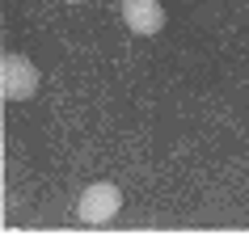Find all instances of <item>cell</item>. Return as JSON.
Returning a JSON list of instances; mask_svg holds the SVG:
<instances>
[{
	"label": "cell",
	"mask_w": 249,
	"mask_h": 236,
	"mask_svg": "<svg viewBox=\"0 0 249 236\" xmlns=\"http://www.w3.org/2000/svg\"><path fill=\"white\" fill-rule=\"evenodd\" d=\"M118 211H123V190H118V185H110V182L85 185V194H80V202H76V215H80L85 223H93V228L110 223Z\"/></svg>",
	"instance_id": "1"
},
{
	"label": "cell",
	"mask_w": 249,
	"mask_h": 236,
	"mask_svg": "<svg viewBox=\"0 0 249 236\" xmlns=\"http://www.w3.org/2000/svg\"><path fill=\"white\" fill-rule=\"evenodd\" d=\"M0 93L9 97V101H26L38 93V67L30 64L26 55H4L0 59Z\"/></svg>",
	"instance_id": "2"
},
{
	"label": "cell",
	"mask_w": 249,
	"mask_h": 236,
	"mask_svg": "<svg viewBox=\"0 0 249 236\" xmlns=\"http://www.w3.org/2000/svg\"><path fill=\"white\" fill-rule=\"evenodd\" d=\"M123 21L131 34H157L165 26V9H160V0H123Z\"/></svg>",
	"instance_id": "3"
},
{
	"label": "cell",
	"mask_w": 249,
	"mask_h": 236,
	"mask_svg": "<svg viewBox=\"0 0 249 236\" xmlns=\"http://www.w3.org/2000/svg\"><path fill=\"white\" fill-rule=\"evenodd\" d=\"M68 4H76V0H68Z\"/></svg>",
	"instance_id": "4"
}]
</instances>
